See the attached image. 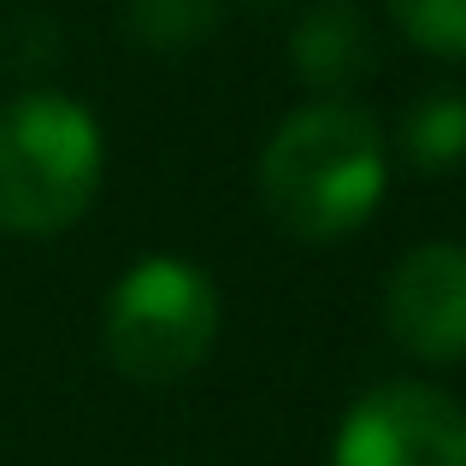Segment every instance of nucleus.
<instances>
[{"mask_svg": "<svg viewBox=\"0 0 466 466\" xmlns=\"http://www.w3.org/2000/svg\"><path fill=\"white\" fill-rule=\"evenodd\" d=\"M101 130L66 95H18L0 106V230L59 237L101 195Z\"/></svg>", "mask_w": 466, "mask_h": 466, "instance_id": "obj_2", "label": "nucleus"}, {"mask_svg": "<svg viewBox=\"0 0 466 466\" xmlns=\"http://www.w3.org/2000/svg\"><path fill=\"white\" fill-rule=\"evenodd\" d=\"M125 30L148 54H189L218 30V0H125Z\"/></svg>", "mask_w": 466, "mask_h": 466, "instance_id": "obj_8", "label": "nucleus"}, {"mask_svg": "<svg viewBox=\"0 0 466 466\" xmlns=\"http://www.w3.org/2000/svg\"><path fill=\"white\" fill-rule=\"evenodd\" d=\"M289 59H296V77L308 89H319L325 101H342L378 66L372 24L354 0H319V6L301 12L296 35H289Z\"/></svg>", "mask_w": 466, "mask_h": 466, "instance_id": "obj_6", "label": "nucleus"}, {"mask_svg": "<svg viewBox=\"0 0 466 466\" xmlns=\"http://www.w3.org/2000/svg\"><path fill=\"white\" fill-rule=\"evenodd\" d=\"M396 148L413 171L425 177H443V171L466 166V95L455 89H431L401 113Z\"/></svg>", "mask_w": 466, "mask_h": 466, "instance_id": "obj_7", "label": "nucleus"}, {"mask_svg": "<svg viewBox=\"0 0 466 466\" xmlns=\"http://www.w3.org/2000/svg\"><path fill=\"white\" fill-rule=\"evenodd\" d=\"M390 183L384 130L349 101H313L260 154V201L296 242H342L378 213Z\"/></svg>", "mask_w": 466, "mask_h": 466, "instance_id": "obj_1", "label": "nucleus"}, {"mask_svg": "<svg viewBox=\"0 0 466 466\" xmlns=\"http://www.w3.org/2000/svg\"><path fill=\"white\" fill-rule=\"evenodd\" d=\"M396 30L437 59H466V0H384Z\"/></svg>", "mask_w": 466, "mask_h": 466, "instance_id": "obj_9", "label": "nucleus"}, {"mask_svg": "<svg viewBox=\"0 0 466 466\" xmlns=\"http://www.w3.org/2000/svg\"><path fill=\"white\" fill-rule=\"evenodd\" d=\"M101 337H106V360L125 384L142 390L177 384L213 354L218 337L213 278L189 260H171V254L130 266L118 278L113 301H106Z\"/></svg>", "mask_w": 466, "mask_h": 466, "instance_id": "obj_3", "label": "nucleus"}, {"mask_svg": "<svg viewBox=\"0 0 466 466\" xmlns=\"http://www.w3.org/2000/svg\"><path fill=\"white\" fill-rule=\"evenodd\" d=\"M384 325L420 360H461L466 354V248L425 242L401 254L384 284Z\"/></svg>", "mask_w": 466, "mask_h": 466, "instance_id": "obj_5", "label": "nucleus"}, {"mask_svg": "<svg viewBox=\"0 0 466 466\" xmlns=\"http://www.w3.org/2000/svg\"><path fill=\"white\" fill-rule=\"evenodd\" d=\"M330 466H466V408L437 384L390 378L349 408Z\"/></svg>", "mask_w": 466, "mask_h": 466, "instance_id": "obj_4", "label": "nucleus"}, {"mask_svg": "<svg viewBox=\"0 0 466 466\" xmlns=\"http://www.w3.org/2000/svg\"><path fill=\"white\" fill-rule=\"evenodd\" d=\"M254 6H284V0H254Z\"/></svg>", "mask_w": 466, "mask_h": 466, "instance_id": "obj_10", "label": "nucleus"}]
</instances>
